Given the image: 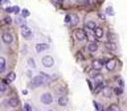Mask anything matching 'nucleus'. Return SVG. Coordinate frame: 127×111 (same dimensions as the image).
<instances>
[{
    "label": "nucleus",
    "instance_id": "1",
    "mask_svg": "<svg viewBox=\"0 0 127 111\" xmlns=\"http://www.w3.org/2000/svg\"><path fill=\"white\" fill-rule=\"evenodd\" d=\"M42 83H44V78L41 77V75H36V77H33L32 79H30L29 87L37 89V87H40V86H42Z\"/></svg>",
    "mask_w": 127,
    "mask_h": 111
},
{
    "label": "nucleus",
    "instance_id": "2",
    "mask_svg": "<svg viewBox=\"0 0 127 111\" xmlns=\"http://www.w3.org/2000/svg\"><path fill=\"white\" fill-rule=\"evenodd\" d=\"M40 101L44 104H52L53 103V95L50 94V93H44V94H41Z\"/></svg>",
    "mask_w": 127,
    "mask_h": 111
},
{
    "label": "nucleus",
    "instance_id": "3",
    "mask_svg": "<svg viewBox=\"0 0 127 111\" xmlns=\"http://www.w3.org/2000/svg\"><path fill=\"white\" fill-rule=\"evenodd\" d=\"M41 64L45 67H52L54 65V60L52 56H44V57L41 58Z\"/></svg>",
    "mask_w": 127,
    "mask_h": 111
},
{
    "label": "nucleus",
    "instance_id": "4",
    "mask_svg": "<svg viewBox=\"0 0 127 111\" xmlns=\"http://www.w3.org/2000/svg\"><path fill=\"white\" fill-rule=\"evenodd\" d=\"M1 40H3L4 44L11 45V44H12V41H13V36H12L11 32H4L3 36H1Z\"/></svg>",
    "mask_w": 127,
    "mask_h": 111
},
{
    "label": "nucleus",
    "instance_id": "5",
    "mask_svg": "<svg viewBox=\"0 0 127 111\" xmlns=\"http://www.w3.org/2000/svg\"><path fill=\"white\" fill-rule=\"evenodd\" d=\"M21 36L24 38H30L32 37V30L27 27V25H21Z\"/></svg>",
    "mask_w": 127,
    "mask_h": 111
},
{
    "label": "nucleus",
    "instance_id": "6",
    "mask_svg": "<svg viewBox=\"0 0 127 111\" xmlns=\"http://www.w3.org/2000/svg\"><path fill=\"white\" fill-rule=\"evenodd\" d=\"M74 34H76V37H77L78 41H84L86 40V33H85L84 29H77L76 32H74Z\"/></svg>",
    "mask_w": 127,
    "mask_h": 111
},
{
    "label": "nucleus",
    "instance_id": "7",
    "mask_svg": "<svg viewBox=\"0 0 127 111\" xmlns=\"http://www.w3.org/2000/svg\"><path fill=\"white\" fill-rule=\"evenodd\" d=\"M9 104L11 107H19V104H20V101H19V98L17 97H11L7 102Z\"/></svg>",
    "mask_w": 127,
    "mask_h": 111
},
{
    "label": "nucleus",
    "instance_id": "8",
    "mask_svg": "<svg viewBox=\"0 0 127 111\" xmlns=\"http://www.w3.org/2000/svg\"><path fill=\"white\" fill-rule=\"evenodd\" d=\"M115 66H117V61H115V60H109V61H106V69L109 71L114 70V69H115Z\"/></svg>",
    "mask_w": 127,
    "mask_h": 111
},
{
    "label": "nucleus",
    "instance_id": "9",
    "mask_svg": "<svg viewBox=\"0 0 127 111\" xmlns=\"http://www.w3.org/2000/svg\"><path fill=\"white\" fill-rule=\"evenodd\" d=\"M48 48H49V45H48V44H37L36 45V52H37V53H41V52L47 50Z\"/></svg>",
    "mask_w": 127,
    "mask_h": 111
},
{
    "label": "nucleus",
    "instance_id": "10",
    "mask_svg": "<svg viewBox=\"0 0 127 111\" xmlns=\"http://www.w3.org/2000/svg\"><path fill=\"white\" fill-rule=\"evenodd\" d=\"M87 49H89L90 53H95L98 50V44L97 42H90V44L87 45Z\"/></svg>",
    "mask_w": 127,
    "mask_h": 111
},
{
    "label": "nucleus",
    "instance_id": "11",
    "mask_svg": "<svg viewBox=\"0 0 127 111\" xmlns=\"http://www.w3.org/2000/svg\"><path fill=\"white\" fill-rule=\"evenodd\" d=\"M68 102H69V98L65 97V95H62V97L58 98V104H60L61 107H64V106H66Z\"/></svg>",
    "mask_w": 127,
    "mask_h": 111
},
{
    "label": "nucleus",
    "instance_id": "12",
    "mask_svg": "<svg viewBox=\"0 0 127 111\" xmlns=\"http://www.w3.org/2000/svg\"><path fill=\"white\" fill-rule=\"evenodd\" d=\"M97 28V24H95V21L90 20V21H87L86 23V30H94Z\"/></svg>",
    "mask_w": 127,
    "mask_h": 111
},
{
    "label": "nucleus",
    "instance_id": "13",
    "mask_svg": "<svg viewBox=\"0 0 127 111\" xmlns=\"http://www.w3.org/2000/svg\"><path fill=\"white\" fill-rule=\"evenodd\" d=\"M94 34H95V37H98V38H102V37H103V29L97 27L94 29Z\"/></svg>",
    "mask_w": 127,
    "mask_h": 111
},
{
    "label": "nucleus",
    "instance_id": "14",
    "mask_svg": "<svg viewBox=\"0 0 127 111\" xmlns=\"http://www.w3.org/2000/svg\"><path fill=\"white\" fill-rule=\"evenodd\" d=\"M5 70V58L0 57V73H3Z\"/></svg>",
    "mask_w": 127,
    "mask_h": 111
},
{
    "label": "nucleus",
    "instance_id": "15",
    "mask_svg": "<svg viewBox=\"0 0 127 111\" xmlns=\"http://www.w3.org/2000/svg\"><path fill=\"white\" fill-rule=\"evenodd\" d=\"M8 90V86L4 81H0V93H5Z\"/></svg>",
    "mask_w": 127,
    "mask_h": 111
},
{
    "label": "nucleus",
    "instance_id": "16",
    "mask_svg": "<svg viewBox=\"0 0 127 111\" xmlns=\"http://www.w3.org/2000/svg\"><path fill=\"white\" fill-rule=\"evenodd\" d=\"M102 65H103V64H102L101 61H94V62H93V67L95 69V70H99L101 67H102Z\"/></svg>",
    "mask_w": 127,
    "mask_h": 111
},
{
    "label": "nucleus",
    "instance_id": "17",
    "mask_svg": "<svg viewBox=\"0 0 127 111\" xmlns=\"http://www.w3.org/2000/svg\"><path fill=\"white\" fill-rule=\"evenodd\" d=\"M28 66H29L30 69H34V67H36V61H34L33 58H28Z\"/></svg>",
    "mask_w": 127,
    "mask_h": 111
},
{
    "label": "nucleus",
    "instance_id": "18",
    "mask_svg": "<svg viewBox=\"0 0 127 111\" xmlns=\"http://www.w3.org/2000/svg\"><path fill=\"white\" fill-rule=\"evenodd\" d=\"M70 23L73 24V25H77V24H78V16H77V15H72Z\"/></svg>",
    "mask_w": 127,
    "mask_h": 111
},
{
    "label": "nucleus",
    "instance_id": "19",
    "mask_svg": "<svg viewBox=\"0 0 127 111\" xmlns=\"http://www.w3.org/2000/svg\"><path fill=\"white\" fill-rule=\"evenodd\" d=\"M111 93H113V91H111L110 87H106V89H105V91H103V94L106 95V98H111Z\"/></svg>",
    "mask_w": 127,
    "mask_h": 111
},
{
    "label": "nucleus",
    "instance_id": "20",
    "mask_svg": "<svg viewBox=\"0 0 127 111\" xmlns=\"http://www.w3.org/2000/svg\"><path fill=\"white\" fill-rule=\"evenodd\" d=\"M106 48L109 49V50H111V52L115 50V45H114L113 42H106Z\"/></svg>",
    "mask_w": 127,
    "mask_h": 111
},
{
    "label": "nucleus",
    "instance_id": "21",
    "mask_svg": "<svg viewBox=\"0 0 127 111\" xmlns=\"http://www.w3.org/2000/svg\"><path fill=\"white\" fill-rule=\"evenodd\" d=\"M15 78H16V74H15V73H9V74H8V77H7V79L9 82H13Z\"/></svg>",
    "mask_w": 127,
    "mask_h": 111
},
{
    "label": "nucleus",
    "instance_id": "22",
    "mask_svg": "<svg viewBox=\"0 0 127 111\" xmlns=\"http://www.w3.org/2000/svg\"><path fill=\"white\" fill-rule=\"evenodd\" d=\"M106 15H109V16H114V9L111 7H107L106 8Z\"/></svg>",
    "mask_w": 127,
    "mask_h": 111
},
{
    "label": "nucleus",
    "instance_id": "23",
    "mask_svg": "<svg viewBox=\"0 0 127 111\" xmlns=\"http://www.w3.org/2000/svg\"><path fill=\"white\" fill-rule=\"evenodd\" d=\"M114 93H115L117 95H120L122 93H123V89H122V87H115V89H114Z\"/></svg>",
    "mask_w": 127,
    "mask_h": 111
},
{
    "label": "nucleus",
    "instance_id": "24",
    "mask_svg": "<svg viewBox=\"0 0 127 111\" xmlns=\"http://www.w3.org/2000/svg\"><path fill=\"white\" fill-rule=\"evenodd\" d=\"M107 111H119V110H118V107L115 106V104H111V106H109Z\"/></svg>",
    "mask_w": 127,
    "mask_h": 111
},
{
    "label": "nucleus",
    "instance_id": "25",
    "mask_svg": "<svg viewBox=\"0 0 127 111\" xmlns=\"http://www.w3.org/2000/svg\"><path fill=\"white\" fill-rule=\"evenodd\" d=\"M21 16H23V17H28V16H29V11H28V9H23V11H21Z\"/></svg>",
    "mask_w": 127,
    "mask_h": 111
},
{
    "label": "nucleus",
    "instance_id": "26",
    "mask_svg": "<svg viewBox=\"0 0 127 111\" xmlns=\"http://www.w3.org/2000/svg\"><path fill=\"white\" fill-rule=\"evenodd\" d=\"M70 20H72V15H66V16H65V23L70 24Z\"/></svg>",
    "mask_w": 127,
    "mask_h": 111
},
{
    "label": "nucleus",
    "instance_id": "27",
    "mask_svg": "<svg viewBox=\"0 0 127 111\" xmlns=\"http://www.w3.org/2000/svg\"><path fill=\"white\" fill-rule=\"evenodd\" d=\"M4 23H5V24H11V23H12V19H11L9 16H7L5 19H4Z\"/></svg>",
    "mask_w": 127,
    "mask_h": 111
},
{
    "label": "nucleus",
    "instance_id": "28",
    "mask_svg": "<svg viewBox=\"0 0 127 111\" xmlns=\"http://www.w3.org/2000/svg\"><path fill=\"white\" fill-rule=\"evenodd\" d=\"M12 12H13V13H19V12H20V8L19 7H12Z\"/></svg>",
    "mask_w": 127,
    "mask_h": 111
},
{
    "label": "nucleus",
    "instance_id": "29",
    "mask_svg": "<svg viewBox=\"0 0 127 111\" xmlns=\"http://www.w3.org/2000/svg\"><path fill=\"white\" fill-rule=\"evenodd\" d=\"M118 83H119V87H122V89H123V86H124L123 79H120V78H119V79H118Z\"/></svg>",
    "mask_w": 127,
    "mask_h": 111
},
{
    "label": "nucleus",
    "instance_id": "30",
    "mask_svg": "<svg viewBox=\"0 0 127 111\" xmlns=\"http://www.w3.org/2000/svg\"><path fill=\"white\" fill-rule=\"evenodd\" d=\"M94 107H95V110H97V111H99V104H98L95 101H94Z\"/></svg>",
    "mask_w": 127,
    "mask_h": 111
},
{
    "label": "nucleus",
    "instance_id": "31",
    "mask_svg": "<svg viewBox=\"0 0 127 111\" xmlns=\"http://www.w3.org/2000/svg\"><path fill=\"white\" fill-rule=\"evenodd\" d=\"M25 110H27V111H32V108H30V106H29V104H25Z\"/></svg>",
    "mask_w": 127,
    "mask_h": 111
},
{
    "label": "nucleus",
    "instance_id": "32",
    "mask_svg": "<svg viewBox=\"0 0 127 111\" xmlns=\"http://www.w3.org/2000/svg\"><path fill=\"white\" fill-rule=\"evenodd\" d=\"M5 12H8V13H12V7L7 8V9H5Z\"/></svg>",
    "mask_w": 127,
    "mask_h": 111
},
{
    "label": "nucleus",
    "instance_id": "33",
    "mask_svg": "<svg viewBox=\"0 0 127 111\" xmlns=\"http://www.w3.org/2000/svg\"><path fill=\"white\" fill-rule=\"evenodd\" d=\"M0 3H8V0H0Z\"/></svg>",
    "mask_w": 127,
    "mask_h": 111
},
{
    "label": "nucleus",
    "instance_id": "34",
    "mask_svg": "<svg viewBox=\"0 0 127 111\" xmlns=\"http://www.w3.org/2000/svg\"><path fill=\"white\" fill-rule=\"evenodd\" d=\"M57 1H60V3H64V1H65V0H57Z\"/></svg>",
    "mask_w": 127,
    "mask_h": 111
}]
</instances>
